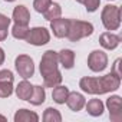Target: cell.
<instances>
[{"label": "cell", "instance_id": "obj_8", "mask_svg": "<svg viewBox=\"0 0 122 122\" xmlns=\"http://www.w3.org/2000/svg\"><path fill=\"white\" fill-rule=\"evenodd\" d=\"M106 106L109 111V118L113 122L122 121V99L118 95H113L106 99Z\"/></svg>", "mask_w": 122, "mask_h": 122}, {"label": "cell", "instance_id": "obj_26", "mask_svg": "<svg viewBox=\"0 0 122 122\" xmlns=\"http://www.w3.org/2000/svg\"><path fill=\"white\" fill-rule=\"evenodd\" d=\"M13 79H15V76H13L12 71H9V69L0 71V82H10V83H13Z\"/></svg>", "mask_w": 122, "mask_h": 122}, {"label": "cell", "instance_id": "obj_7", "mask_svg": "<svg viewBox=\"0 0 122 122\" xmlns=\"http://www.w3.org/2000/svg\"><path fill=\"white\" fill-rule=\"evenodd\" d=\"M88 66L92 72H102L108 66V55L103 50H93L89 53Z\"/></svg>", "mask_w": 122, "mask_h": 122}, {"label": "cell", "instance_id": "obj_12", "mask_svg": "<svg viewBox=\"0 0 122 122\" xmlns=\"http://www.w3.org/2000/svg\"><path fill=\"white\" fill-rule=\"evenodd\" d=\"M57 60L65 69H72L75 65V53L71 49H62L57 53Z\"/></svg>", "mask_w": 122, "mask_h": 122}, {"label": "cell", "instance_id": "obj_9", "mask_svg": "<svg viewBox=\"0 0 122 122\" xmlns=\"http://www.w3.org/2000/svg\"><path fill=\"white\" fill-rule=\"evenodd\" d=\"M69 20L71 19H53L50 20V29L53 32V35L56 37H66L68 36V30H69Z\"/></svg>", "mask_w": 122, "mask_h": 122}, {"label": "cell", "instance_id": "obj_13", "mask_svg": "<svg viewBox=\"0 0 122 122\" xmlns=\"http://www.w3.org/2000/svg\"><path fill=\"white\" fill-rule=\"evenodd\" d=\"M12 19L17 25H29V22H30V13H29V10H27L26 6L20 5V6H16L15 7L13 17Z\"/></svg>", "mask_w": 122, "mask_h": 122}, {"label": "cell", "instance_id": "obj_15", "mask_svg": "<svg viewBox=\"0 0 122 122\" xmlns=\"http://www.w3.org/2000/svg\"><path fill=\"white\" fill-rule=\"evenodd\" d=\"M32 92H33V85H30V82H27L26 79L22 81L16 88V95L22 101H29V98L32 96Z\"/></svg>", "mask_w": 122, "mask_h": 122}, {"label": "cell", "instance_id": "obj_30", "mask_svg": "<svg viewBox=\"0 0 122 122\" xmlns=\"http://www.w3.org/2000/svg\"><path fill=\"white\" fill-rule=\"evenodd\" d=\"M76 2H78V3H82V5H83V2H85V0H76Z\"/></svg>", "mask_w": 122, "mask_h": 122}, {"label": "cell", "instance_id": "obj_16", "mask_svg": "<svg viewBox=\"0 0 122 122\" xmlns=\"http://www.w3.org/2000/svg\"><path fill=\"white\" fill-rule=\"evenodd\" d=\"M45 101H46V92H45V88L40 86V85H35V86H33L32 96L29 98L27 102H30V103L35 105V106H39V105H42Z\"/></svg>", "mask_w": 122, "mask_h": 122}, {"label": "cell", "instance_id": "obj_5", "mask_svg": "<svg viewBox=\"0 0 122 122\" xmlns=\"http://www.w3.org/2000/svg\"><path fill=\"white\" fill-rule=\"evenodd\" d=\"M15 66L17 73L23 78V79H29L35 75V63L33 59L27 55H19L15 60Z\"/></svg>", "mask_w": 122, "mask_h": 122}, {"label": "cell", "instance_id": "obj_27", "mask_svg": "<svg viewBox=\"0 0 122 122\" xmlns=\"http://www.w3.org/2000/svg\"><path fill=\"white\" fill-rule=\"evenodd\" d=\"M119 66H121V59H116L115 63H113V66H112V73H115L118 76H122V73L119 71Z\"/></svg>", "mask_w": 122, "mask_h": 122}, {"label": "cell", "instance_id": "obj_31", "mask_svg": "<svg viewBox=\"0 0 122 122\" xmlns=\"http://www.w3.org/2000/svg\"><path fill=\"white\" fill-rule=\"evenodd\" d=\"M5 2H15V0H5Z\"/></svg>", "mask_w": 122, "mask_h": 122}, {"label": "cell", "instance_id": "obj_23", "mask_svg": "<svg viewBox=\"0 0 122 122\" xmlns=\"http://www.w3.org/2000/svg\"><path fill=\"white\" fill-rule=\"evenodd\" d=\"M13 93V83L0 82V98H9Z\"/></svg>", "mask_w": 122, "mask_h": 122}, {"label": "cell", "instance_id": "obj_14", "mask_svg": "<svg viewBox=\"0 0 122 122\" xmlns=\"http://www.w3.org/2000/svg\"><path fill=\"white\" fill-rule=\"evenodd\" d=\"M15 122H37L39 121V115L33 111L29 109H19L15 113Z\"/></svg>", "mask_w": 122, "mask_h": 122}, {"label": "cell", "instance_id": "obj_20", "mask_svg": "<svg viewBox=\"0 0 122 122\" xmlns=\"http://www.w3.org/2000/svg\"><path fill=\"white\" fill-rule=\"evenodd\" d=\"M43 121L45 122H60L62 121V115L55 108H47L43 113Z\"/></svg>", "mask_w": 122, "mask_h": 122}, {"label": "cell", "instance_id": "obj_4", "mask_svg": "<svg viewBox=\"0 0 122 122\" xmlns=\"http://www.w3.org/2000/svg\"><path fill=\"white\" fill-rule=\"evenodd\" d=\"M101 19L106 30H116L121 26V9L118 6L108 5L103 7Z\"/></svg>", "mask_w": 122, "mask_h": 122}, {"label": "cell", "instance_id": "obj_28", "mask_svg": "<svg viewBox=\"0 0 122 122\" xmlns=\"http://www.w3.org/2000/svg\"><path fill=\"white\" fill-rule=\"evenodd\" d=\"M3 62H5V50L0 47V66L3 65Z\"/></svg>", "mask_w": 122, "mask_h": 122}, {"label": "cell", "instance_id": "obj_2", "mask_svg": "<svg viewBox=\"0 0 122 122\" xmlns=\"http://www.w3.org/2000/svg\"><path fill=\"white\" fill-rule=\"evenodd\" d=\"M57 52L46 50L40 59V75L46 88H55L62 83V73L59 72Z\"/></svg>", "mask_w": 122, "mask_h": 122}, {"label": "cell", "instance_id": "obj_1", "mask_svg": "<svg viewBox=\"0 0 122 122\" xmlns=\"http://www.w3.org/2000/svg\"><path fill=\"white\" fill-rule=\"evenodd\" d=\"M121 86V76L115 73H108L101 78L85 76L79 81V88L91 95H103L108 92H113Z\"/></svg>", "mask_w": 122, "mask_h": 122}, {"label": "cell", "instance_id": "obj_22", "mask_svg": "<svg viewBox=\"0 0 122 122\" xmlns=\"http://www.w3.org/2000/svg\"><path fill=\"white\" fill-rule=\"evenodd\" d=\"M27 33H29L27 25H17V23H15V26H13V29H12V35H13L15 39L23 40V39H26Z\"/></svg>", "mask_w": 122, "mask_h": 122}, {"label": "cell", "instance_id": "obj_17", "mask_svg": "<svg viewBox=\"0 0 122 122\" xmlns=\"http://www.w3.org/2000/svg\"><path fill=\"white\" fill-rule=\"evenodd\" d=\"M85 106H86L88 113L92 116H101L105 111V105L101 99H91L88 103H85Z\"/></svg>", "mask_w": 122, "mask_h": 122}, {"label": "cell", "instance_id": "obj_11", "mask_svg": "<svg viewBox=\"0 0 122 122\" xmlns=\"http://www.w3.org/2000/svg\"><path fill=\"white\" fill-rule=\"evenodd\" d=\"M85 103H86V99H85V96L82 93H79V92H69V95L66 98V105L69 106L71 111L78 112V111H81L85 106Z\"/></svg>", "mask_w": 122, "mask_h": 122}, {"label": "cell", "instance_id": "obj_25", "mask_svg": "<svg viewBox=\"0 0 122 122\" xmlns=\"http://www.w3.org/2000/svg\"><path fill=\"white\" fill-rule=\"evenodd\" d=\"M83 5H85V7H86V12L92 13V12H96V10L99 9L101 0H85Z\"/></svg>", "mask_w": 122, "mask_h": 122}, {"label": "cell", "instance_id": "obj_18", "mask_svg": "<svg viewBox=\"0 0 122 122\" xmlns=\"http://www.w3.org/2000/svg\"><path fill=\"white\" fill-rule=\"evenodd\" d=\"M52 89H53L52 98H53V101H55L56 103L62 105V103L66 102V98H68V95H69V88H68V86L57 85V86H55V88H52Z\"/></svg>", "mask_w": 122, "mask_h": 122}, {"label": "cell", "instance_id": "obj_29", "mask_svg": "<svg viewBox=\"0 0 122 122\" xmlns=\"http://www.w3.org/2000/svg\"><path fill=\"white\" fill-rule=\"evenodd\" d=\"M0 121H2V122H6V118H5L3 115H0Z\"/></svg>", "mask_w": 122, "mask_h": 122}, {"label": "cell", "instance_id": "obj_10", "mask_svg": "<svg viewBox=\"0 0 122 122\" xmlns=\"http://www.w3.org/2000/svg\"><path fill=\"white\" fill-rule=\"evenodd\" d=\"M99 43H101V46H102L103 49H106V50H113V49H116V47L119 46L121 37H119L118 35L111 33V32H105V33L101 35Z\"/></svg>", "mask_w": 122, "mask_h": 122}, {"label": "cell", "instance_id": "obj_6", "mask_svg": "<svg viewBox=\"0 0 122 122\" xmlns=\"http://www.w3.org/2000/svg\"><path fill=\"white\" fill-rule=\"evenodd\" d=\"M25 40L33 46H43V45L49 43L50 33L46 27H33V29H29V33Z\"/></svg>", "mask_w": 122, "mask_h": 122}, {"label": "cell", "instance_id": "obj_19", "mask_svg": "<svg viewBox=\"0 0 122 122\" xmlns=\"http://www.w3.org/2000/svg\"><path fill=\"white\" fill-rule=\"evenodd\" d=\"M60 15H62V7H60V5L57 3H50V6L43 12V16L46 20H53V19H57L60 17Z\"/></svg>", "mask_w": 122, "mask_h": 122}, {"label": "cell", "instance_id": "obj_3", "mask_svg": "<svg viewBox=\"0 0 122 122\" xmlns=\"http://www.w3.org/2000/svg\"><path fill=\"white\" fill-rule=\"evenodd\" d=\"M93 33V26L89 22L83 20H69V30H68V39L71 42H79L83 37H88Z\"/></svg>", "mask_w": 122, "mask_h": 122}, {"label": "cell", "instance_id": "obj_21", "mask_svg": "<svg viewBox=\"0 0 122 122\" xmlns=\"http://www.w3.org/2000/svg\"><path fill=\"white\" fill-rule=\"evenodd\" d=\"M9 25H10V19L7 16H5L3 13H0V42L7 39Z\"/></svg>", "mask_w": 122, "mask_h": 122}, {"label": "cell", "instance_id": "obj_24", "mask_svg": "<svg viewBox=\"0 0 122 122\" xmlns=\"http://www.w3.org/2000/svg\"><path fill=\"white\" fill-rule=\"evenodd\" d=\"M52 3V0H35L33 2V7L37 13H43Z\"/></svg>", "mask_w": 122, "mask_h": 122}]
</instances>
